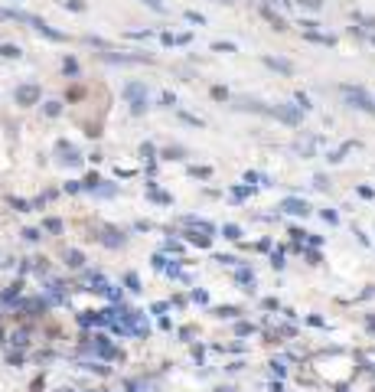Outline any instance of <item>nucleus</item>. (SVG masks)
Masks as SVG:
<instances>
[{
	"label": "nucleus",
	"mask_w": 375,
	"mask_h": 392,
	"mask_svg": "<svg viewBox=\"0 0 375 392\" xmlns=\"http://www.w3.org/2000/svg\"><path fill=\"white\" fill-rule=\"evenodd\" d=\"M124 95H128L131 108L137 111V115H140V111H144V108H147V88L140 85V82H131V85L124 88Z\"/></svg>",
	"instance_id": "f257e3e1"
},
{
	"label": "nucleus",
	"mask_w": 375,
	"mask_h": 392,
	"mask_svg": "<svg viewBox=\"0 0 375 392\" xmlns=\"http://www.w3.org/2000/svg\"><path fill=\"white\" fill-rule=\"evenodd\" d=\"M343 95H346V101H349L353 108H362V111H372V108H375L372 98L365 95L362 88H349V85H346V88H343Z\"/></svg>",
	"instance_id": "f03ea898"
},
{
	"label": "nucleus",
	"mask_w": 375,
	"mask_h": 392,
	"mask_svg": "<svg viewBox=\"0 0 375 392\" xmlns=\"http://www.w3.org/2000/svg\"><path fill=\"white\" fill-rule=\"evenodd\" d=\"M281 209H284V213H290V216H307V213H310V206H307L303 199H284V203H281Z\"/></svg>",
	"instance_id": "7ed1b4c3"
},
{
	"label": "nucleus",
	"mask_w": 375,
	"mask_h": 392,
	"mask_svg": "<svg viewBox=\"0 0 375 392\" xmlns=\"http://www.w3.org/2000/svg\"><path fill=\"white\" fill-rule=\"evenodd\" d=\"M36 98H39V85H23L20 92H17V101H20V105H33Z\"/></svg>",
	"instance_id": "20e7f679"
},
{
	"label": "nucleus",
	"mask_w": 375,
	"mask_h": 392,
	"mask_svg": "<svg viewBox=\"0 0 375 392\" xmlns=\"http://www.w3.org/2000/svg\"><path fill=\"white\" fill-rule=\"evenodd\" d=\"M274 115H278L281 121H287V124H297V121H300V111L297 108H287V105H278Z\"/></svg>",
	"instance_id": "39448f33"
},
{
	"label": "nucleus",
	"mask_w": 375,
	"mask_h": 392,
	"mask_svg": "<svg viewBox=\"0 0 375 392\" xmlns=\"http://www.w3.org/2000/svg\"><path fill=\"white\" fill-rule=\"evenodd\" d=\"M264 62H268L271 69H278V72H290V62H284V59H274V56H264Z\"/></svg>",
	"instance_id": "423d86ee"
},
{
	"label": "nucleus",
	"mask_w": 375,
	"mask_h": 392,
	"mask_svg": "<svg viewBox=\"0 0 375 392\" xmlns=\"http://www.w3.org/2000/svg\"><path fill=\"white\" fill-rule=\"evenodd\" d=\"M0 53L7 56V59H20V49H17L13 43H3V46H0Z\"/></svg>",
	"instance_id": "0eeeda50"
},
{
	"label": "nucleus",
	"mask_w": 375,
	"mask_h": 392,
	"mask_svg": "<svg viewBox=\"0 0 375 392\" xmlns=\"http://www.w3.org/2000/svg\"><path fill=\"white\" fill-rule=\"evenodd\" d=\"M65 261H69V265H72V268H78V265H82V261H85V258H82V252H65Z\"/></svg>",
	"instance_id": "6e6552de"
},
{
	"label": "nucleus",
	"mask_w": 375,
	"mask_h": 392,
	"mask_svg": "<svg viewBox=\"0 0 375 392\" xmlns=\"http://www.w3.org/2000/svg\"><path fill=\"white\" fill-rule=\"evenodd\" d=\"M121 242L124 239H121L118 232H105V245H121Z\"/></svg>",
	"instance_id": "1a4fd4ad"
},
{
	"label": "nucleus",
	"mask_w": 375,
	"mask_h": 392,
	"mask_svg": "<svg viewBox=\"0 0 375 392\" xmlns=\"http://www.w3.org/2000/svg\"><path fill=\"white\" fill-rule=\"evenodd\" d=\"M238 281H242V284H255V274L248 272V268H242V272H238Z\"/></svg>",
	"instance_id": "9d476101"
},
{
	"label": "nucleus",
	"mask_w": 375,
	"mask_h": 392,
	"mask_svg": "<svg viewBox=\"0 0 375 392\" xmlns=\"http://www.w3.org/2000/svg\"><path fill=\"white\" fill-rule=\"evenodd\" d=\"M124 284H128L131 291H140V278H137V274H128V278H124Z\"/></svg>",
	"instance_id": "9b49d317"
},
{
	"label": "nucleus",
	"mask_w": 375,
	"mask_h": 392,
	"mask_svg": "<svg viewBox=\"0 0 375 392\" xmlns=\"http://www.w3.org/2000/svg\"><path fill=\"white\" fill-rule=\"evenodd\" d=\"M225 239H242V229H238V226H225Z\"/></svg>",
	"instance_id": "f8f14e48"
},
{
	"label": "nucleus",
	"mask_w": 375,
	"mask_h": 392,
	"mask_svg": "<svg viewBox=\"0 0 375 392\" xmlns=\"http://www.w3.org/2000/svg\"><path fill=\"white\" fill-rule=\"evenodd\" d=\"M144 3H147V7H150V10H160V13H167V7H163V3H160V0H144Z\"/></svg>",
	"instance_id": "ddd939ff"
},
{
	"label": "nucleus",
	"mask_w": 375,
	"mask_h": 392,
	"mask_svg": "<svg viewBox=\"0 0 375 392\" xmlns=\"http://www.w3.org/2000/svg\"><path fill=\"white\" fill-rule=\"evenodd\" d=\"M23 239H26V242H36V239H39V232H36V229H26V232H23Z\"/></svg>",
	"instance_id": "4468645a"
},
{
	"label": "nucleus",
	"mask_w": 375,
	"mask_h": 392,
	"mask_svg": "<svg viewBox=\"0 0 375 392\" xmlns=\"http://www.w3.org/2000/svg\"><path fill=\"white\" fill-rule=\"evenodd\" d=\"M215 49H219V53H235V46H232V43H215Z\"/></svg>",
	"instance_id": "2eb2a0df"
},
{
	"label": "nucleus",
	"mask_w": 375,
	"mask_h": 392,
	"mask_svg": "<svg viewBox=\"0 0 375 392\" xmlns=\"http://www.w3.org/2000/svg\"><path fill=\"white\" fill-rule=\"evenodd\" d=\"M46 115H59V101H46Z\"/></svg>",
	"instance_id": "dca6fc26"
},
{
	"label": "nucleus",
	"mask_w": 375,
	"mask_h": 392,
	"mask_svg": "<svg viewBox=\"0 0 375 392\" xmlns=\"http://www.w3.org/2000/svg\"><path fill=\"white\" fill-rule=\"evenodd\" d=\"M297 105H300L303 111H307V108H310V98H307V95H297Z\"/></svg>",
	"instance_id": "f3484780"
},
{
	"label": "nucleus",
	"mask_w": 375,
	"mask_h": 392,
	"mask_svg": "<svg viewBox=\"0 0 375 392\" xmlns=\"http://www.w3.org/2000/svg\"><path fill=\"white\" fill-rule=\"evenodd\" d=\"M65 72H69V76H75V72H78V65H75V59H69V62H65Z\"/></svg>",
	"instance_id": "a211bd4d"
},
{
	"label": "nucleus",
	"mask_w": 375,
	"mask_h": 392,
	"mask_svg": "<svg viewBox=\"0 0 375 392\" xmlns=\"http://www.w3.org/2000/svg\"><path fill=\"white\" fill-rule=\"evenodd\" d=\"M160 101H163V105H173L176 98H173V92H163V95H160Z\"/></svg>",
	"instance_id": "6ab92c4d"
},
{
	"label": "nucleus",
	"mask_w": 375,
	"mask_h": 392,
	"mask_svg": "<svg viewBox=\"0 0 375 392\" xmlns=\"http://www.w3.org/2000/svg\"><path fill=\"white\" fill-rule=\"evenodd\" d=\"M303 7H310V10H320V0H300Z\"/></svg>",
	"instance_id": "aec40b11"
},
{
	"label": "nucleus",
	"mask_w": 375,
	"mask_h": 392,
	"mask_svg": "<svg viewBox=\"0 0 375 392\" xmlns=\"http://www.w3.org/2000/svg\"><path fill=\"white\" fill-rule=\"evenodd\" d=\"M268 3H278V7H290V0H268Z\"/></svg>",
	"instance_id": "412c9836"
},
{
	"label": "nucleus",
	"mask_w": 375,
	"mask_h": 392,
	"mask_svg": "<svg viewBox=\"0 0 375 392\" xmlns=\"http://www.w3.org/2000/svg\"><path fill=\"white\" fill-rule=\"evenodd\" d=\"M222 3H235V0H222Z\"/></svg>",
	"instance_id": "4be33fe9"
}]
</instances>
